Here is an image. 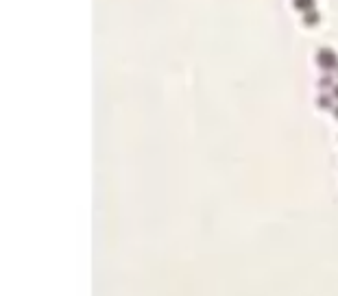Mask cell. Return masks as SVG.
Segmentation results:
<instances>
[{
    "label": "cell",
    "instance_id": "cell-1",
    "mask_svg": "<svg viewBox=\"0 0 338 296\" xmlns=\"http://www.w3.org/2000/svg\"><path fill=\"white\" fill-rule=\"evenodd\" d=\"M319 64L323 66V68H332L336 64V53L334 50H330V48H323V50H319Z\"/></svg>",
    "mask_w": 338,
    "mask_h": 296
},
{
    "label": "cell",
    "instance_id": "cell-3",
    "mask_svg": "<svg viewBox=\"0 0 338 296\" xmlns=\"http://www.w3.org/2000/svg\"><path fill=\"white\" fill-rule=\"evenodd\" d=\"M319 20H321L319 11H308V13H306V15H303V24H306L308 28L317 26V24H319Z\"/></svg>",
    "mask_w": 338,
    "mask_h": 296
},
{
    "label": "cell",
    "instance_id": "cell-2",
    "mask_svg": "<svg viewBox=\"0 0 338 296\" xmlns=\"http://www.w3.org/2000/svg\"><path fill=\"white\" fill-rule=\"evenodd\" d=\"M293 7L297 11L308 13V11H314V0H293Z\"/></svg>",
    "mask_w": 338,
    "mask_h": 296
}]
</instances>
